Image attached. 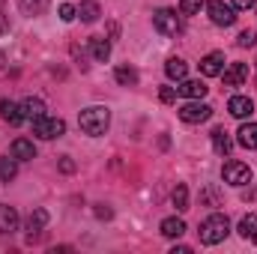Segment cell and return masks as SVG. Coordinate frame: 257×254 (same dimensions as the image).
<instances>
[{"label": "cell", "instance_id": "4dcf8cb0", "mask_svg": "<svg viewBox=\"0 0 257 254\" xmlns=\"http://www.w3.org/2000/svg\"><path fill=\"white\" fill-rule=\"evenodd\" d=\"M159 99H162L165 105H171V102L177 99V93H174V87H162V93H159Z\"/></svg>", "mask_w": 257, "mask_h": 254}, {"label": "cell", "instance_id": "d6a6232c", "mask_svg": "<svg viewBox=\"0 0 257 254\" xmlns=\"http://www.w3.org/2000/svg\"><path fill=\"white\" fill-rule=\"evenodd\" d=\"M60 171H63V174H75V162H72L69 156H63V159H60Z\"/></svg>", "mask_w": 257, "mask_h": 254}, {"label": "cell", "instance_id": "8fae6325", "mask_svg": "<svg viewBox=\"0 0 257 254\" xmlns=\"http://www.w3.org/2000/svg\"><path fill=\"white\" fill-rule=\"evenodd\" d=\"M0 117H3L9 126H21V123H24L21 105H15V102H9V99H0Z\"/></svg>", "mask_w": 257, "mask_h": 254}, {"label": "cell", "instance_id": "9c48e42d", "mask_svg": "<svg viewBox=\"0 0 257 254\" xmlns=\"http://www.w3.org/2000/svg\"><path fill=\"white\" fill-rule=\"evenodd\" d=\"M227 111H230V117H236V120H245V117H251V114H254V102H251L248 96H230V102H227Z\"/></svg>", "mask_w": 257, "mask_h": 254}, {"label": "cell", "instance_id": "7402d4cb", "mask_svg": "<svg viewBox=\"0 0 257 254\" xmlns=\"http://www.w3.org/2000/svg\"><path fill=\"white\" fill-rule=\"evenodd\" d=\"M15 177H18V159H15V156H12V159L3 156V159H0V183H12Z\"/></svg>", "mask_w": 257, "mask_h": 254}, {"label": "cell", "instance_id": "277c9868", "mask_svg": "<svg viewBox=\"0 0 257 254\" xmlns=\"http://www.w3.org/2000/svg\"><path fill=\"white\" fill-rule=\"evenodd\" d=\"M66 132V123L60 117H39V120H33V135L36 138H42V141H54V138H60Z\"/></svg>", "mask_w": 257, "mask_h": 254}, {"label": "cell", "instance_id": "5b68a950", "mask_svg": "<svg viewBox=\"0 0 257 254\" xmlns=\"http://www.w3.org/2000/svg\"><path fill=\"white\" fill-rule=\"evenodd\" d=\"M209 117H212V108H209V105H203L200 99H192V102H186V105L180 108V120H183V123H189V126L206 123Z\"/></svg>", "mask_w": 257, "mask_h": 254}, {"label": "cell", "instance_id": "ab89813d", "mask_svg": "<svg viewBox=\"0 0 257 254\" xmlns=\"http://www.w3.org/2000/svg\"><path fill=\"white\" fill-rule=\"evenodd\" d=\"M3 3H6V0H0V6H3Z\"/></svg>", "mask_w": 257, "mask_h": 254}, {"label": "cell", "instance_id": "8d00e7d4", "mask_svg": "<svg viewBox=\"0 0 257 254\" xmlns=\"http://www.w3.org/2000/svg\"><path fill=\"white\" fill-rule=\"evenodd\" d=\"M6 30H9V21H6V18H3V12H0V33H6Z\"/></svg>", "mask_w": 257, "mask_h": 254}, {"label": "cell", "instance_id": "7a4b0ae2", "mask_svg": "<svg viewBox=\"0 0 257 254\" xmlns=\"http://www.w3.org/2000/svg\"><path fill=\"white\" fill-rule=\"evenodd\" d=\"M78 126H81V132H84V135L99 138V135H105V132H108V126H111V111H108V108H102V105H93V108L81 111Z\"/></svg>", "mask_w": 257, "mask_h": 254}, {"label": "cell", "instance_id": "4fadbf2b", "mask_svg": "<svg viewBox=\"0 0 257 254\" xmlns=\"http://www.w3.org/2000/svg\"><path fill=\"white\" fill-rule=\"evenodd\" d=\"M12 156H15L18 162H30V159H36V147H33V141H27V138L12 141Z\"/></svg>", "mask_w": 257, "mask_h": 254}, {"label": "cell", "instance_id": "2e32d148", "mask_svg": "<svg viewBox=\"0 0 257 254\" xmlns=\"http://www.w3.org/2000/svg\"><path fill=\"white\" fill-rule=\"evenodd\" d=\"M12 230H18V212L0 203V233H12Z\"/></svg>", "mask_w": 257, "mask_h": 254}, {"label": "cell", "instance_id": "e575fe53", "mask_svg": "<svg viewBox=\"0 0 257 254\" xmlns=\"http://www.w3.org/2000/svg\"><path fill=\"white\" fill-rule=\"evenodd\" d=\"M114 212L108 209V206H96V218H111Z\"/></svg>", "mask_w": 257, "mask_h": 254}, {"label": "cell", "instance_id": "f35d334b", "mask_svg": "<svg viewBox=\"0 0 257 254\" xmlns=\"http://www.w3.org/2000/svg\"><path fill=\"white\" fill-rule=\"evenodd\" d=\"M6 63V54H3V51H0V66Z\"/></svg>", "mask_w": 257, "mask_h": 254}, {"label": "cell", "instance_id": "836d02e7", "mask_svg": "<svg viewBox=\"0 0 257 254\" xmlns=\"http://www.w3.org/2000/svg\"><path fill=\"white\" fill-rule=\"evenodd\" d=\"M257 0H233V9H251Z\"/></svg>", "mask_w": 257, "mask_h": 254}, {"label": "cell", "instance_id": "d4e9b609", "mask_svg": "<svg viewBox=\"0 0 257 254\" xmlns=\"http://www.w3.org/2000/svg\"><path fill=\"white\" fill-rule=\"evenodd\" d=\"M18 9L24 15H45L48 12V0H18Z\"/></svg>", "mask_w": 257, "mask_h": 254}, {"label": "cell", "instance_id": "44dd1931", "mask_svg": "<svg viewBox=\"0 0 257 254\" xmlns=\"http://www.w3.org/2000/svg\"><path fill=\"white\" fill-rule=\"evenodd\" d=\"M162 233H165L168 239H180V236L186 233V221H183V218H165V221H162Z\"/></svg>", "mask_w": 257, "mask_h": 254}, {"label": "cell", "instance_id": "6da1fadb", "mask_svg": "<svg viewBox=\"0 0 257 254\" xmlns=\"http://www.w3.org/2000/svg\"><path fill=\"white\" fill-rule=\"evenodd\" d=\"M227 233H230V221H227V215H221V212H212V215L203 218L200 227H197V236H200L203 245H218V242L227 239Z\"/></svg>", "mask_w": 257, "mask_h": 254}, {"label": "cell", "instance_id": "83f0119b", "mask_svg": "<svg viewBox=\"0 0 257 254\" xmlns=\"http://www.w3.org/2000/svg\"><path fill=\"white\" fill-rule=\"evenodd\" d=\"M203 6H206L203 0H180V12H183V15H197Z\"/></svg>", "mask_w": 257, "mask_h": 254}, {"label": "cell", "instance_id": "d590c367", "mask_svg": "<svg viewBox=\"0 0 257 254\" xmlns=\"http://www.w3.org/2000/svg\"><path fill=\"white\" fill-rule=\"evenodd\" d=\"M171 254H192V248H189V245H177Z\"/></svg>", "mask_w": 257, "mask_h": 254}, {"label": "cell", "instance_id": "8992f818", "mask_svg": "<svg viewBox=\"0 0 257 254\" xmlns=\"http://www.w3.org/2000/svg\"><path fill=\"white\" fill-rule=\"evenodd\" d=\"M221 177H224V183H230V186H245V183H251V168H248L245 162L230 159V162L224 165Z\"/></svg>", "mask_w": 257, "mask_h": 254}, {"label": "cell", "instance_id": "74e56055", "mask_svg": "<svg viewBox=\"0 0 257 254\" xmlns=\"http://www.w3.org/2000/svg\"><path fill=\"white\" fill-rule=\"evenodd\" d=\"M242 197H245V200H257V189H251V191H245V194H242Z\"/></svg>", "mask_w": 257, "mask_h": 254}, {"label": "cell", "instance_id": "ba28073f", "mask_svg": "<svg viewBox=\"0 0 257 254\" xmlns=\"http://www.w3.org/2000/svg\"><path fill=\"white\" fill-rule=\"evenodd\" d=\"M224 78V87H245L248 81V63H230V69L221 72Z\"/></svg>", "mask_w": 257, "mask_h": 254}, {"label": "cell", "instance_id": "7c38bea8", "mask_svg": "<svg viewBox=\"0 0 257 254\" xmlns=\"http://www.w3.org/2000/svg\"><path fill=\"white\" fill-rule=\"evenodd\" d=\"M206 90H209V87H206L203 81H186V78H183V81H180V87H177V93H180V96H186V99H203V96H206Z\"/></svg>", "mask_w": 257, "mask_h": 254}, {"label": "cell", "instance_id": "484cf974", "mask_svg": "<svg viewBox=\"0 0 257 254\" xmlns=\"http://www.w3.org/2000/svg\"><path fill=\"white\" fill-rule=\"evenodd\" d=\"M239 236L257 242V215H254V212H251V215H245V218L239 221Z\"/></svg>", "mask_w": 257, "mask_h": 254}, {"label": "cell", "instance_id": "603a6c76", "mask_svg": "<svg viewBox=\"0 0 257 254\" xmlns=\"http://www.w3.org/2000/svg\"><path fill=\"white\" fill-rule=\"evenodd\" d=\"M165 72H168L171 81H183L186 72H189V66H186V60H180V57H171V60L165 63Z\"/></svg>", "mask_w": 257, "mask_h": 254}, {"label": "cell", "instance_id": "5bb4252c", "mask_svg": "<svg viewBox=\"0 0 257 254\" xmlns=\"http://www.w3.org/2000/svg\"><path fill=\"white\" fill-rule=\"evenodd\" d=\"M90 54H93V60L105 63V60L111 57V42H108L105 36H93V39H90Z\"/></svg>", "mask_w": 257, "mask_h": 254}, {"label": "cell", "instance_id": "e0dca14e", "mask_svg": "<svg viewBox=\"0 0 257 254\" xmlns=\"http://www.w3.org/2000/svg\"><path fill=\"white\" fill-rule=\"evenodd\" d=\"M236 144L245 150H257V123H245L236 132Z\"/></svg>", "mask_w": 257, "mask_h": 254}, {"label": "cell", "instance_id": "9a60e30c", "mask_svg": "<svg viewBox=\"0 0 257 254\" xmlns=\"http://www.w3.org/2000/svg\"><path fill=\"white\" fill-rule=\"evenodd\" d=\"M21 114H24V120H39V117H45V102L30 96L21 102Z\"/></svg>", "mask_w": 257, "mask_h": 254}, {"label": "cell", "instance_id": "3957f363", "mask_svg": "<svg viewBox=\"0 0 257 254\" xmlns=\"http://www.w3.org/2000/svg\"><path fill=\"white\" fill-rule=\"evenodd\" d=\"M153 27L162 33V36H180L183 33V21L174 9H156L153 15Z\"/></svg>", "mask_w": 257, "mask_h": 254}, {"label": "cell", "instance_id": "4316f807", "mask_svg": "<svg viewBox=\"0 0 257 254\" xmlns=\"http://www.w3.org/2000/svg\"><path fill=\"white\" fill-rule=\"evenodd\" d=\"M174 206H177V212H186L189 209V189L183 183L174 189Z\"/></svg>", "mask_w": 257, "mask_h": 254}, {"label": "cell", "instance_id": "d6986e66", "mask_svg": "<svg viewBox=\"0 0 257 254\" xmlns=\"http://www.w3.org/2000/svg\"><path fill=\"white\" fill-rule=\"evenodd\" d=\"M212 147H215V153L218 156H227L230 150H233V141L227 138V132L218 126V129H212Z\"/></svg>", "mask_w": 257, "mask_h": 254}, {"label": "cell", "instance_id": "f1b7e54d", "mask_svg": "<svg viewBox=\"0 0 257 254\" xmlns=\"http://www.w3.org/2000/svg\"><path fill=\"white\" fill-rule=\"evenodd\" d=\"M236 45H239V48H254L257 45V33L254 30H242V33L236 36Z\"/></svg>", "mask_w": 257, "mask_h": 254}, {"label": "cell", "instance_id": "cb8c5ba5", "mask_svg": "<svg viewBox=\"0 0 257 254\" xmlns=\"http://www.w3.org/2000/svg\"><path fill=\"white\" fill-rule=\"evenodd\" d=\"M114 78H117L120 87H135V84H138V69H135V66H117Z\"/></svg>", "mask_w": 257, "mask_h": 254}, {"label": "cell", "instance_id": "1f68e13d", "mask_svg": "<svg viewBox=\"0 0 257 254\" xmlns=\"http://www.w3.org/2000/svg\"><path fill=\"white\" fill-rule=\"evenodd\" d=\"M75 15H78V9H75V6H69V3L60 6V18H63V21H72Z\"/></svg>", "mask_w": 257, "mask_h": 254}, {"label": "cell", "instance_id": "f546056e", "mask_svg": "<svg viewBox=\"0 0 257 254\" xmlns=\"http://www.w3.org/2000/svg\"><path fill=\"white\" fill-rule=\"evenodd\" d=\"M200 203H209V206H221V200H218V191H215V189H203V191H200Z\"/></svg>", "mask_w": 257, "mask_h": 254}, {"label": "cell", "instance_id": "ac0fdd59", "mask_svg": "<svg viewBox=\"0 0 257 254\" xmlns=\"http://www.w3.org/2000/svg\"><path fill=\"white\" fill-rule=\"evenodd\" d=\"M45 224H48V212H45L42 206H36V209L30 212V218H27V230H30V236H33V233H42Z\"/></svg>", "mask_w": 257, "mask_h": 254}, {"label": "cell", "instance_id": "52a82bcc", "mask_svg": "<svg viewBox=\"0 0 257 254\" xmlns=\"http://www.w3.org/2000/svg\"><path fill=\"white\" fill-rule=\"evenodd\" d=\"M206 12H209L212 24H218V27H230V24L236 21L233 6H227V3H221V0H209V3H206Z\"/></svg>", "mask_w": 257, "mask_h": 254}, {"label": "cell", "instance_id": "30bf717a", "mask_svg": "<svg viewBox=\"0 0 257 254\" xmlns=\"http://www.w3.org/2000/svg\"><path fill=\"white\" fill-rule=\"evenodd\" d=\"M200 72H203L206 78H215V75H221V72H224V54H221V51H212V54H206V57L200 60Z\"/></svg>", "mask_w": 257, "mask_h": 254}, {"label": "cell", "instance_id": "ffe728a7", "mask_svg": "<svg viewBox=\"0 0 257 254\" xmlns=\"http://www.w3.org/2000/svg\"><path fill=\"white\" fill-rule=\"evenodd\" d=\"M78 15H81V21H84V24H93V21H99L102 9H99V3H96V0H84V3L78 6Z\"/></svg>", "mask_w": 257, "mask_h": 254}]
</instances>
